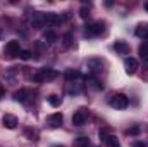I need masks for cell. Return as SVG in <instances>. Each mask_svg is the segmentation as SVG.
Masks as SVG:
<instances>
[{"label":"cell","instance_id":"obj_1","mask_svg":"<svg viewBox=\"0 0 148 147\" xmlns=\"http://www.w3.org/2000/svg\"><path fill=\"white\" fill-rule=\"evenodd\" d=\"M66 78H67V94L77 95V94L83 92V88L86 85V80L81 76V73H77V71H67Z\"/></svg>","mask_w":148,"mask_h":147},{"label":"cell","instance_id":"obj_2","mask_svg":"<svg viewBox=\"0 0 148 147\" xmlns=\"http://www.w3.org/2000/svg\"><path fill=\"white\" fill-rule=\"evenodd\" d=\"M57 76H59V73H57L55 69H40V71L33 76V81H36V83H48V81L55 80Z\"/></svg>","mask_w":148,"mask_h":147},{"label":"cell","instance_id":"obj_3","mask_svg":"<svg viewBox=\"0 0 148 147\" xmlns=\"http://www.w3.org/2000/svg\"><path fill=\"white\" fill-rule=\"evenodd\" d=\"M86 69L91 73V76H97L98 73H102L103 69V61L98 59V57H91L86 61Z\"/></svg>","mask_w":148,"mask_h":147},{"label":"cell","instance_id":"obj_4","mask_svg":"<svg viewBox=\"0 0 148 147\" xmlns=\"http://www.w3.org/2000/svg\"><path fill=\"white\" fill-rule=\"evenodd\" d=\"M109 104H110L112 107H115V109H126V107L129 106V99H127L124 94H115V95L110 97Z\"/></svg>","mask_w":148,"mask_h":147},{"label":"cell","instance_id":"obj_5","mask_svg":"<svg viewBox=\"0 0 148 147\" xmlns=\"http://www.w3.org/2000/svg\"><path fill=\"white\" fill-rule=\"evenodd\" d=\"M102 31H103V24L102 23H88L84 26V37L88 38L98 37V35H102Z\"/></svg>","mask_w":148,"mask_h":147},{"label":"cell","instance_id":"obj_6","mask_svg":"<svg viewBox=\"0 0 148 147\" xmlns=\"http://www.w3.org/2000/svg\"><path fill=\"white\" fill-rule=\"evenodd\" d=\"M62 121H64V116L60 112H53V114L47 116V119H45V123H47L48 128H59L62 125Z\"/></svg>","mask_w":148,"mask_h":147},{"label":"cell","instance_id":"obj_7","mask_svg":"<svg viewBox=\"0 0 148 147\" xmlns=\"http://www.w3.org/2000/svg\"><path fill=\"white\" fill-rule=\"evenodd\" d=\"M29 24H31V28H35V30L43 28V26H45V14H43V12H33L31 17H29Z\"/></svg>","mask_w":148,"mask_h":147},{"label":"cell","instance_id":"obj_8","mask_svg":"<svg viewBox=\"0 0 148 147\" xmlns=\"http://www.w3.org/2000/svg\"><path fill=\"white\" fill-rule=\"evenodd\" d=\"M5 54H7L9 57L19 55V54H21V43H19L17 40H10V42L5 45Z\"/></svg>","mask_w":148,"mask_h":147},{"label":"cell","instance_id":"obj_9","mask_svg":"<svg viewBox=\"0 0 148 147\" xmlns=\"http://www.w3.org/2000/svg\"><path fill=\"white\" fill-rule=\"evenodd\" d=\"M62 21H64V17L57 12H47L45 14V24H48V26H59V24H62Z\"/></svg>","mask_w":148,"mask_h":147},{"label":"cell","instance_id":"obj_10","mask_svg":"<svg viewBox=\"0 0 148 147\" xmlns=\"http://www.w3.org/2000/svg\"><path fill=\"white\" fill-rule=\"evenodd\" d=\"M86 119H88V112H86V109H79V111L74 112L73 125L74 126H83V125L86 123Z\"/></svg>","mask_w":148,"mask_h":147},{"label":"cell","instance_id":"obj_11","mask_svg":"<svg viewBox=\"0 0 148 147\" xmlns=\"http://www.w3.org/2000/svg\"><path fill=\"white\" fill-rule=\"evenodd\" d=\"M86 87H88L90 90H93V92H98V90L103 88V83H102L97 76H88V78H86Z\"/></svg>","mask_w":148,"mask_h":147},{"label":"cell","instance_id":"obj_12","mask_svg":"<svg viewBox=\"0 0 148 147\" xmlns=\"http://www.w3.org/2000/svg\"><path fill=\"white\" fill-rule=\"evenodd\" d=\"M138 61L134 59V57H127L126 61H124V68H126V73L127 74H134L136 73V69H138Z\"/></svg>","mask_w":148,"mask_h":147},{"label":"cell","instance_id":"obj_13","mask_svg":"<svg viewBox=\"0 0 148 147\" xmlns=\"http://www.w3.org/2000/svg\"><path fill=\"white\" fill-rule=\"evenodd\" d=\"M2 123H3V126H5L7 130H14V128L17 126V118H16L14 114H5V116L2 118Z\"/></svg>","mask_w":148,"mask_h":147},{"label":"cell","instance_id":"obj_14","mask_svg":"<svg viewBox=\"0 0 148 147\" xmlns=\"http://www.w3.org/2000/svg\"><path fill=\"white\" fill-rule=\"evenodd\" d=\"M29 97H31V92H29V90H17V92L14 94V99H16L17 102H23V104H26V102L29 101Z\"/></svg>","mask_w":148,"mask_h":147},{"label":"cell","instance_id":"obj_15","mask_svg":"<svg viewBox=\"0 0 148 147\" xmlns=\"http://www.w3.org/2000/svg\"><path fill=\"white\" fill-rule=\"evenodd\" d=\"M114 50H115L117 54L124 55V54H129V45H127L126 42H115V43H114Z\"/></svg>","mask_w":148,"mask_h":147},{"label":"cell","instance_id":"obj_16","mask_svg":"<svg viewBox=\"0 0 148 147\" xmlns=\"http://www.w3.org/2000/svg\"><path fill=\"white\" fill-rule=\"evenodd\" d=\"M134 35H136L138 38H148V23H141V24H138Z\"/></svg>","mask_w":148,"mask_h":147},{"label":"cell","instance_id":"obj_17","mask_svg":"<svg viewBox=\"0 0 148 147\" xmlns=\"http://www.w3.org/2000/svg\"><path fill=\"white\" fill-rule=\"evenodd\" d=\"M47 101H48V104H50L52 107H59V106H60V102H62V99H60L59 95H48V97H47Z\"/></svg>","mask_w":148,"mask_h":147},{"label":"cell","instance_id":"obj_18","mask_svg":"<svg viewBox=\"0 0 148 147\" xmlns=\"http://www.w3.org/2000/svg\"><path fill=\"white\" fill-rule=\"evenodd\" d=\"M105 144H107L109 147H121V144H119V140H117V137H115V135H112V133L109 135V137H107Z\"/></svg>","mask_w":148,"mask_h":147},{"label":"cell","instance_id":"obj_19","mask_svg":"<svg viewBox=\"0 0 148 147\" xmlns=\"http://www.w3.org/2000/svg\"><path fill=\"white\" fill-rule=\"evenodd\" d=\"M140 55H141V59H145L148 62V42H143V45L140 47Z\"/></svg>","mask_w":148,"mask_h":147},{"label":"cell","instance_id":"obj_20","mask_svg":"<svg viewBox=\"0 0 148 147\" xmlns=\"http://www.w3.org/2000/svg\"><path fill=\"white\" fill-rule=\"evenodd\" d=\"M45 42L50 43V45L55 43V42H57V35H55L53 31H47V33H45Z\"/></svg>","mask_w":148,"mask_h":147},{"label":"cell","instance_id":"obj_21","mask_svg":"<svg viewBox=\"0 0 148 147\" xmlns=\"http://www.w3.org/2000/svg\"><path fill=\"white\" fill-rule=\"evenodd\" d=\"M76 147H90V140L86 137H79L76 140Z\"/></svg>","mask_w":148,"mask_h":147},{"label":"cell","instance_id":"obj_22","mask_svg":"<svg viewBox=\"0 0 148 147\" xmlns=\"http://www.w3.org/2000/svg\"><path fill=\"white\" fill-rule=\"evenodd\" d=\"M19 57H21L23 61H28V59L31 57V52H29V50H21V54H19Z\"/></svg>","mask_w":148,"mask_h":147},{"label":"cell","instance_id":"obj_23","mask_svg":"<svg viewBox=\"0 0 148 147\" xmlns=\"http://www.w3.org/2000/svg\"><path fill=\"white\" fill-rule=\"evenodd\" d=\"M109 135H110V132H109L107 128H102V130H100V139H102L103 142L107 140V137H109Z\"/></svg>","mask_w":148,"mask_h":147},{"label":"cell","instance_id":"obj_24","mask_svg":"<svg viewBox=\"0 0 148 147\" xmlns=\"http://www.w3.org/2000/svg\"><path fill=\"white\" fill-rule=\"evenodd\" d=\"M26 135L29 137V140H36V137H38V133H36V132H35V130H29V128L26 130Z\"/></svg>","mask_w":148,"mask_h":147},{"label":"cell","instance_id":"obj_25","mask_svg":"<svg viewBox=\"0 0 148 147\" xmlns=\"http://www.w3.org/2000/svg\"><path fill=\"white\" fill-rule=\"evenodd\" d=\"M79 16H81V17H83V19H86V17H88V16H90V12H88V9H86V7H83V9H81V10H79Z\"/></svg>","mask_w":148,"mask_h":147},{"label":"cell","instance_id":"obj_26","mask_svg":"<svg viewBox=\"0 0 148 147\" xmlns=\"http://www.w3.org/2000/svg\"><path fill=\"white\" fill-rule=\"evenodd\" d=\"M140 133V126H133L129 128V135H138Z\"/></svg>","mask_w":148,"mask_h":147},{"label":"cell","instance_id":"obj_27","mask_svg":"<svg viewBox=\"0 0 148 147\" xmlns=\"http://www.w3.org/2000/svg\"><path fill=\"white\" fill-rule=\"evenodd\" d=\"M64 40H66V42H64V43H66V47H69V45H71V35H66Z\"/></svg>","mask_w":148,"mask_h":147},{"label":"cell","instance_id":"obj_28","mask_svg":"<svg viewBox=\"0 0 148 147\" xmlns=\"http://www.w3.org/2000/svg\"><path fill=\"white\" fill-rule=\"evenodd\" d=\"M133 147H148L147 142H134V146Z\"/></svg>","mask_w":148,"mask_h":147},{"label":"cell","instance_id":"obj_29","mask_svg":"<svg viewBox=\"0 0 148 147\" xmlns=\"http://www.w3.org/2000/svg\"><path fill=\"white\" fill-rule=\"evenodd\" d=\"M2 95H3V88L0 87V97H2Z\"/></svg>","mask_w":148,"mask_h":147},{"label":"cell","instance_id":"obj_30","mask_svg":"<svg viewBox=\"0 0 148 147\" xmlns=\"http://www.w3.org/2000/svg\"><path fill=\"white\" fill-rule=\"evenodd\" d=\"M53 147H66V146H53Z\"/></svg>","mask_w":148,"mask_h":147},{"label":"cell","instance_id":"obj_31","mask_svg":"<svg viewBox=\"0 0 148 147\" xmlns=\"http://www.w3.org/2000/svg\"><path fill=\"white\" fill-rule=\"evenodd\" d=\"M145 9H147V10H148V3H147V5H145Z\"/></svg>","mask_w":148,"mask_h":147}]
</instances>
